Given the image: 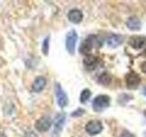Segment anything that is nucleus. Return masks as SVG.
<instances>
[{"mask_svg": "<svg viewBox=\"0 0 146 137\" xmlns=\"http://www.w3.org/2000/svg\"><path fill=\"white\" fill-rule=\"evenodd\" d=\"M127 27L131 31H138L141 29V23L140 19L136 17H131L128 18V20L126 22Z\"/></svg>", "mask_w": 146, "mask_h": 137, "instance_id": "nucleus-11", "label": "nucleus"}, {"mask_svg": "<svg viewBox=\"0 0 146 137\" xmlns=\"http://www.w3.org/2000/svg\"><path fill=\"white\" fill-rule=\"evenodd\" d=\"M144 114H145V116H146V111L144 112Z\"/></svg>", "mask_w": 146, "mask_h": 137, "instance_id": "nucleus-24", "label": "nucleus"}, {"mask_svg": "<svg viewBox=\"0 0 146 137\" xmlns=\"http://www.w3.org/2000/svg\"><path fill=\"white\" fill-rule=\"evenodd\" d=\"M65 118H66V116L63 112L57 114V116L55 117L53 123H54V127H55V132H61L62 127L64 125V122H65Z\"/></svg>", "mask_w": 146, "mask_h": 137, "instance_id": "nucleus-13", "label": "nucleus"}, {"mask_svg": "<svg viewBox=\"0 0 146 137\" xmlns=\"http://www.w3.org/2000/svg\"><path fill=\"white\" fill-rule=\"evenodd\" d=\"M141 71H143L144 74H146V61L143 62L141 63Z\"/></svg>", "mask_w": 146, "mask_h": 137, "instance_id": "nucleus-20", "label": "nucleus"}, {"mask_svg": "<svg viewBox=\"0 0 146 137\" xmlns=\"http://www.w3.org/2000/svg\"><path fill=\"white\" fill-rule=\"evenodd\" d=\"M103 129L102 123L98 120L90 121L85 126V130L90 135H96L102 132Z\"/></svg>", "mask_w": 146, "mask_h": 137, "instance_id": "nucleus-5", "label": "nucleus"}, {"mask_svg": "<svg viewBox=\"0 0 146 137\" xmlns=\"http://www.w3.org/2000/svg\"><path fill=\"white\" fill-rule=\"evenodd\" d=\"M84 65L89 68V70H93V68L98 65V59L97 57L93 56V55H89L86 56L84 59Z\"/></svg>", "mask_w": 146, "mask_h": 137, "instance_id": "nucleus-14", "label": "nucleus"}, {"mask_svg": "<svg viewBox=\"0 0 146 137\" xmlns=\"http://www.w3.org/2000/svg\"><path fill=\"white\" fill-rule=\"evenodd\" d=\"M91 96V92L89 89H85L81 91L80 93V102L82 103H85L87 100H88Z\"/></svg>", "mask_w": 146, "mask_h": 137, "instance_id": "nucleus-16", "label": "nucleus"}, {"mask_svg": "<svg viewBox=\"0 0 146 137\" xmlns=\"http://www.w3.org/2000/svg\"><path fill=\"white\" fill-rule=\"evenodd\" d=\"M120 137H134V135L132 134H131V132H128V131H123L121 134Z\"/></svg>", "mask_w": 146, "mask_h": 137, "instance_id": "nucleus-19", "label": "nucleus"}, {"mask_svg": "<svg viewBox=\"0 0 146 137\" xmlns=\"http://www.w3.org/2000/svg\"><path fill=\"white\" fill-rule=\"evenodd\" d=\"M110 102H111V100H110L108 95H99L93 100L92 108L95 112H102L109 107Z\"/></svg>", "mask_w": 146, "mask_h": 137, "instance_id": "nucleus-2", "label": "nucleus"}, {"mask_svg": "<svg viewBox=\"0 0 146 137\" xmlns=\"http://www.w3.org/2000/svg\"><path fill=\"white\" fill-rule=\"evenodd\" d=\"M68 18L73 24H79L82 21L83 14L80 9H71L68 14Z\"/></svg>", "mask_w": 146, "mask_h": 137, "instance_id": "nucleus-10", "label": "nucleus"}, {"mask_svg": "<svg viewBox=\"0 0 146 137\" xmlns=\"http://www.w3.org/2000/svg\"><path fill=\"white\" fill-rule=\"evenodd\" d=\"M98 81L102 85H109L111 81V76L107 72H104L100 74L98 78Z\"/></svg>", "mask_w": 146, "mask_h": 137, "instance_id": "nucleus-15", "label": "nucleus"}, {"mask_svg": "<svg viewBox=\"0 0 146 137\" xmlns=\"http://www.w3.org/2000/svg\"><path fill=\"white\" fill-rule=\"evenodd\" d=\"M143 56H146V49L144 50V51H143Z\"/></svg>", "mask_w": 146, "mask_h": 137, "instance_id": "nucleus-22", "label": "nucleus"}, {"mask_svg": "<svg viewBox=\"0 0 146 137\" xmlns=\"http://www.w3.org/2000/svg\"><path fill=\"white\" fill-rule=\"evenodd\" d=\"M85 112V111L83 109H81V108H79L78 110H76L75 112H73L71 113V116L72 117H79V116H81V115H83Z\"/></svg>", "mask_w": 146, "mask_h": 137, "instance_id": "nucleus-18", "label": "nucleus"}, {"mask_svg": "<svg viewBox=\"0 0 146 137\" xmlns=\"http://www.w3.org/2000/svg\"><path fill=\"white\" fill-rule=\"evenodd\" d=\"M98 39L96 38V36L91 35L90 37H88L87 39H85L83 40V42H81L80 46V54H83L85 56H89L90 55V51L92 48L95 45H97Z\"/></svg>", "mask_w": 146, "mask_h": 137, "instance_id": "nucleus-1", "label": "nucleus"}, {"mask_svg": "<svg viewBox=\"0 0 146 137\" xmlns=\"http://www.w3.org/2000/svg\"><path fill=\"white\" fill-rule=\"evenodd\" d=\"M143 94H144V95L146 96V88H145V89L143 90Z\"/></svg>", "mask_w": 146, "mask_h": 137, "instance_id": "nucleus-21", "label": "nucleus"}, {"mask_svg": "<svg viewBox=\"0 0 146 137\" xmlns=\"http://www.w3.org/2000/svg\"><path fill=\"white\" fill-rule=\"evenodd\" d=\"M126 85L129 89H136L138 88L139 84L141 83V77L134 71H131L127 73L125 76Z\"/></svg>", "mask_w": 146, "mask_h": 137, "instance_id": "nucleus-6", "label": "nucleus"}, {"mask_svg": "<svg viewBox=\"0 0 146 137\" xmlns=\"http://www.w3.org/2000/svg\"><path fill=\"white\" fill-rule=\"evenodd\" d=\"M107 45L110 48L115 49L118 46H120L123 42V37L121 35H117V34H111L109 36V38L106 40Z\"/></svg>", "mask_w": 146, "mask_h": 137, "instance_id": "nucleus-9", "label": "nucleus"}, {"mask_svg": "<svg viewBox=\"0 0 146 137\" xmlns=\"http://www.w3.org/2000/svg\"><path fill=\"white\" fill-rule=\"evenodd\" d=\"M146 42V38L143 36H132L129 39V45L131 48L139 49L144 46Z\"/></svg>", "mask_w": 146, "mask_h": 137, "instance_id": "nucleus-8", "label": "nucleus"}, {"mask_svg": "<svg viewBox=\"0 0 146 137\" xmlns=\"http://www.w3.org/2000/svg\"><path fill=\"white\" fill-rule=\"evenodd\" d=\"M46 84H47V80H46L44 77L42 76L36 77L33 82V84H32V90L35 92H39V91H41L45 88Z\"/></svg>", "mask_w": 146, "mask_h": 137, "instance_id": "nucleus-12", "label": "nucleus"}, {"mask_svg": "<svg viewBox=\"0 0 146 137\" xmlns=\"http://www.w3.org/2000/svg\"><path fill=\"white\" fill-rule=\"evenodd\" d=\"M52 121L48 116H43L39 118L35 123L36 129L40 132H44L49 130L50 126H51Z\"/></svg>", "mask_w": 146, "mask_h": 137, "instance_id": "nucleus-7", "label": "nucleus"}, {"mask_svg": "<svg viewBox=\"0 0 146 137\" xmlns=\"http://www.w3.org/2000/svg\"><path fill=\"white\" fill-rule=\"evenodd\" d=\"M55 94H56L57 97V102L59 107L64 108L68 105V96L65 93V91L63 90L62 87L60 86L59 83L55 84Z\"/></svg>", "mask_w": 146, "mask_h": 137, "instance_id": "nucleus-4", "label": "nucleus"}, {"mask_svg": "<svg viewBox=\"0 0 146 137\" xmlns=\"http://www.w3.org/2000/svg\"><path fill=\"white\" fill-rule=\"evenodd\" d=\"M77 40H78V34L76 30L71 29L70 31H68L66 36V49L70 55H73L75 53Z\"/></svg>", "mask_w": 146, "mask_h": 137, "instance_id": "nucleus-3", "label": "nucleus"}, {"mask_svg": "<svg viewBox=\"0 0 146 137\" xmlns=\"http://www.w3.org/2000/svg\"><path fill=\"white\" fill-rule=\"evenodd\" d=\"M0 137H6L4 134H0Z\"/></svg>", "mask_w": 146, "mask_h": 137, "instance_id": "nucleus-23", "label": "nucleus"}, {"mask_svg": "<svg viewBox=\"0 0 146 137\" xmlns=\"http://www.w3.org/2000/svg\"><path fill=\"white\" fill-rule=\"evenodd\" d=\"M48 49H49V37H47V38L44 39L43 44H42V52L46 56L48 54Z\"/></svg>", "mask_w": 146, "mask_h": 137, "instance_id": "nucleus-17", "label": "nucleus"}]
</instances>
